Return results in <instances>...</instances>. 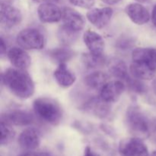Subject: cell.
Returning <instances> with one entry per match:
<instances>
[{
  "instance_id": "cell-21",
  "label": "cell",
  "mask_w": 156,
  "mask_h": 156,
  "mask_svg": "<svg viewBox=\"0 0 156 156\" xmlns=\"http://www.w3.org/2000/svg\"><path fill=\"white\" fill-rule=\"evenodd\" d=\"M48 54L50 59L61 64L69 61L74 56V52L67 47H60L50 50Z\"/></svg>"
},
{
  "instance_id": "cell-34",
  "label": "cell",
  "mask_w": 156,
  "mask_h": 156,
  "mask_svg": "<svg viewBox=\"0 0 156 156\" xmlns=\"http://www.w3.org/2000/svg\"><path fill=\"white\" fill-rule=\"evenodd\" d=\"M38 154H39V156H53L51 154L48 153V152H41V153Z\"/></svg>"
},
{
  "instance_id": "cell-2",
  "label": "cell",
  "mask_w": 156,
  "mask_h": 156,
  "mask_svg": "<svg viewBox=\"0 0 156 156\" xmlns=\"http://www.w3.org/2000/svg\"><path fill=\"white\" fill-rule=\"evenodd\" d=\"M33 108L35 115L49 124L56 126L62 120V110L54 99L38 98L34 101Z\"/></svg>"
},
{
  "instance_id": "cell-29",
  "label": "cell",
  "mask_w": 156,
  "mask_h": 156,
  "mask_svg": "<svg viewBox=\"0 0 156 156\" xmlns=\"http://www.w3.org/2000/svg\"><path fill=\"white\" fill-rule=\"evenodd\" d=\"M7 50V45H6L5 42V40L3 39V37H1V54L4 55V53L6 52Z\"/></svg>"
},
{
  "instance_id": "cell-6",
  "label": "cell",
  "mask_w": 156,
  "mask_h": 156,
  "mask_svg": "<svg viewBox=\"0 0 156 156\" xmlns=\"http://www.w3.org/2000/svg\"><path fill=\"white\" fill-rule=\"evenodd\" d=\"M22 21L21 11L15 6L7 3H1L0 9V22L2 27L11 29L19 25Z\"/></svg>"
},
{
  "instance_id": "cell-22",
  "label": "cell",
  "mask_w": 156,
  "mask_h": 156,
  "mask_svg": "<svg viewBox=\"0 0 156 156\" xmlns=\"http://www.w3.org/2000/svg\"><path fill=\"white\" fill-rule=\"evenodd\" d=\"M79 35V32L71 30L64 25L61 26L57 32V37L59 42L65 47L74 44L77 41Z\"/></svg>"
},
{
  "instance_id": "cell-31",
  "label": "cell",
  "mask_w": 156,
  "mask_h": 156,
  "mask_svg": "<svg viewBox=\"0 0 156 156\" xmlns=\"http://www.w3.org/2000/svg\"><path fill=\"white\" fill-rule=\"evenodd\" d=\"M152 23H153L154 26L156 27V5L153 7V9H152Z\"/></svg>"
},
{
  "instance_id": "cell-36",
  "label": "cell",
  "mask_w": 156,
  "mask_h": 156,
  "mask_svg": "<svg viewBox=\"0 0 156 156\" xmlns=\"http://www.w3.org/2000/svg\"><path fill=\"white\" fill-rule=\"evenodd\" d=\"M136 2H138L140 3H146V2H149L150 0H136Z\"/></svg>"
},
{
  "instance_id": "cell-25",
  "label": "cell",
  "mask_w": 156,
  "mask_h": 156,
  "mask_svg": "<svg viewBox=\"0 0 156 156\" xmlns=\"http://www.w3.org/2000/svg\"><path fill=\"white\" fill-rule=\"evenodd\" d=\"M1 146H6L15 136V132L12 125L1 120Z\"/></svg>"
},
{
  "instance_id": "cell-7",
  "label": "cell",
  "mask_w": 156,
  "mask_h": 156,
  "mask_svg": "<svg viewBox=\"0 0 156 156\" xmlns=\"http://www.w3.org/2000/svg\"><path fill=\"white\" fill-rule=\"evenodd\" d=\"M126 85L120 80L110 81L100 91V98L108 104L115 103L120 99L124 91Z\"/></svg>"
},
{
  "instance_id": "cell-32",
  "label": "cell",
  "mask_w": 156,
  "mask_h": 156,
  "mask_svg": "<svg viewBox=\"0 0 156 156\" xmlns=\"http://www.w3.org/2000/svg\"><path fill=\"white\" fill-rule=\"evenodd\" d=\"M34 2H39V3H54V4H56V3L59 2V0H34Z\"/></svg>"
},
{
  "instance_id": "cell-8",
  "label": "cell",
  "mask_w": 156,
  "mask_h": 156,
  "mask_svg": "<svg viewBox=\"0 0 156 156\" xmlns=\"http://www.w3.org/2000/svg\"><path fill=\"white\" fill-rule=\"evenodd\" d=\"M113 14L114 11L110 7L94 8L87 12L86 17L93 26L98 29H102L109 24Z\"/></svg>"
},
{
  "instance_id": "cell-35",
  "label": "cell",
  "mask_w": 156,
  "mask_h": 156,
  "mask_svg": "<svg viewBox=\"0 0 156 156\" xmlns=\"http://www.w3.org/2000/svg\"><path fill=\"white\" fill-rule=\"evenodd\" d=\"M12 0H1V3H7V4H11Z\"/></svg>"
},
{
  "instance_id": "cell-28",
  "label": "cell",
  "mask_w": 156,
  "mask_h": 156,
  "mask_svg": "<svg viewBox=\"0 0 156 156\" xmlns=\"http://www.w3.org/2000/svg\"><path fill=\"white\" fill-rule=\"evenodd\" d=\"M83 156H100L98 153L94 152L92 149H91V147L89 146H87L85 149L84 151V155Z\"/></svg>"
},
{
  "instance_id": "cell-27",
  "label": "cell",
  "mask_w": 156,
  "mask_h": 156,
  "mask_svg": "<svg viewBox=\"0 0 156 156\" xmlns=\"http://www.w3.org/2000/svg\"><path fill=\"white\" fill-rule=\"evenodd\" d=\"M72 5L82 9H90L93 7L95 0H68Z\"/></svg>"
},
{
  "instance_id": "cell-26",
  "label": "cell",
  "mask_w": 156,
  "mask_h": 156,
  "mask_svg": "<svg viewBox=\"0 0 156 156\" xmlns=\"http://www.w3.org/2000/svg\"><path fill=\"white\" fill-rule=\"evenodd\" d=\"M125 82L126 83V85H128L129 88H130L133 91H134V92L139 93V94H143V93L146 92V86H145L144 84L141 82V80L134 79V78L129 76V77L125 81Z\"/></svg>"
},
{
  "instance_id": "cell-24",
  "label": "cell",
  "mask_w": 156,
  "mask_h": 156,
  "mask_svg": "<svg viewBox=\"0 0 156 156\" xmlns=\"http://www.w3.org/2000/svg\"><path fill=\"white\" fill-rule=\"evenodd\" d=\"M84 63L88 68H99L102 67L107 64V59L105 56H94V55L88 53L84 54L82 57Z\"/></svg>"
},
{
  "instance_id": "cell-23",
  "label": "cell",
  "mask_w": 156,
  "mask_h": 156,
  "mask_svg": "<svg viewBox=\"0 0 156 156\" xmlns=\"http://www.w3.org/2000/svg\"><path fill=\"white\" fill-rule=\"evenodd\" d=\"M110 73L113 76L119 79L120 81H126L129 77L128 74L127 67L123 61H117L114 62L110 68Z\"/></svg>"
},
{
  "instance_id": "cell-17",
  "label": "cell",
  "mask_w": 156,
  "mask_h": 156,
  "mask_svg": "<svg viewBox=\"0 0 156 156\" xmlns=\"http://www.w3.org/2000/svg\"><path fill=\"white\" fill-rule=\"evenodd\" d=\"M53 77L58 85L62 88L72 86L76 80L75 74L67 67L66 63L59 64L53 72Z\"/></svg>"
},
{
  "instance_id": "cell-37",
  "label": "cell",
  "mask_w": 156,
  "mask_h": 156,
  "mask_svg": "<svg viewBox=\"0 0 156 156\" xmlns=\"http://www.w3.org/2000/svg\"><path fill=\"white\" fill-rule=\"evenodd\" d=\"M149 156H156V151H154L151 155H149Z\"/></svg>"
},
{
  "instance_id": "cell-16",
  "label": "cell",
  "mask_w": 156,
  "mask_h": 156,
  "mask_svg": "<svg viewBox=\"0 0 156 156\" xmlns=\"http://www.w3.org/2000/svg\"><path fill=\"white\" fill-rule=\"evenodd\" d=\"M133 62H141L156 71V48L139 47L132 53Z\"/></svg>"
},
{
  "instance_id": "cell-14",
  "label": "cell",
  "mask_w": 156,
  "mask_h": 156,
  "mask_svg": "<svg viewBox=\"0 0 156 156\" xmlns=\"http://www.w3.org/2000/svg\"><path fill=\"white\" fill-rule=\"evenodd\" d=\"M40 143L41 137L39 132L34 128H27L18 136V144L24 150H34L39 147Z\"/></svg>"
},
{
  "instance_id": "cell-4",
  "label": "cell",
  "mask_w": 156,
  "mask_h": 156,
  "mask_svg": "<svg viewBox=\"0 0 156 156\" xmlns=\"http://www.w3.org/2000/svg\"><path fill=\"white\" fill-rule=\"evenodd\" d=\"M16 42L24 50H41L45 46L46 39L41 30L34 27H28L18 34Z\"/></svg>"
},
{
  "instance_id": "cell-19",
  "label": "cell",
  "mask_w": 156,
  "mask_h": 156,
  "mask_svg": "<svg viewBox=\"0 0 156 156\" xmlns=\"http://www.w3.org/2000/svg\"><path fill=\"white\" fill-rule=\"evenodd\" d=\"M84 82L90 89L101 91L105 84L108 82V76L103 72L95 71L85 76Z\"/></svg>"
},
{
  "instance_id": "cell-5",
  "label": "cell",
  "mask_w": 156,
  "mask_h": 156,
  "mask_svg": "<svg viewBox=\"0 0 156 156\" xmlns=\"http://www.w3.org/2000/svg\"><path fill=\"white\" fill-rule=\"evenodd\" d=\"M121 156H149V151L142 139L137 137L124 139L119 144Z\"/></svg>"
},
{
  "instance_id": "cell-18",
  "label": "cell",
  "mask_w": 156,
  "mask_h": 156,
  "mask_svg": "<svg viewBox=\"0 0 156 156\" xmlns=\"http://www.w3.org/2000/svg\"><path fill=\"white\" fill-rule=\"evenodd\" d=\"M129 73L131 76L139 80H151L156 75V71L151 67L141 63L133 62L129 66Z\"/></svg>"
},
{
  "instance_id": "cell-3",
  "label": "cell",
  "mask_w": 156,
  "mask_h": 156,
  "mask_svg": "<svg viewBox=\"0 0 156 156\" xmlns=\"http://www.w3.org/2000/svg\"><path fill=\"white\" fill-rule=\"evenodd\" d=\"M125 121L128 131L134 137L143 139L150 134V122L144 113L137 107L132 106L128 108Z\"/></svg>"
},
{
  "instance_id": "cell-15",
  "label": "cell",
  "mask_w": 156,
  "mask_h": 156,
  "mask_svg": "<svg viewBox=\"0 0 156 156\" xmlns=\"http://www.w3.org/2000/svg\"><path fill=\"white\" fill-rule=\"evenodd\" d=\"M83 41L89 53L94 56H102L105 50V41L99 34L87 30L83 35Z\"/></svg>"
},
{
  "instance_id": "cell-13",
  "label": "cell",
  "mask_w": 156,
  "mask_h": 156,
  "mask_svg": "<svg viewBox=\"0 0 156 156\" xmlns=\"http://www.w3.org/2000/svg\"><path fill=\"white\" fill-rule=\"evenodd\" d=\"M11 63L18 69L26 70L31 63V58L25 50L20 47H12L7 52Z\"/></svg>"
},
{
  "instance_id": "cell-10",
  "label": "cell",
  "mask_w": 156,
  "mask_h": 156,
  "mask_svg": "<svg viewBox=\"0 0 156 156\" xmlns=\"http://www.w3.org/2000/svg\"><path fill=\"white\" fill-rule=\"evenodd\" d=\"M2 121L12 126H27L34 122V117L30 113L23 110H12L2 116Z\"/></svg>"
},
{
  "instance_id": "cell-1",
  "label": "cell",
  "mask_w": 156,
  "mask_h": 156,
  "mask_svg": "<svg viewBox=\"0 0 156 156\" xmlns=\"http://www.w3.org/2000/svg\"><path fill=\"white\" fill-rule=\"evenodd\" d=\"M5 86L16 97L27 99L34 93V83L25 70L8 69L2 76Z\"/></svg>"
},
{
  "instance_id": "cell-9",
  "label": "cell",
  "mask_w": 156,
  "mask_h": 156,
  "mask_svg": "<svg viewBox=\"0 0 156 156\" xmlns=\"http://www.w3.org/2000/svg\"><path fill=\"white\" fill-rule=\"evenodd\" d=\"M37 15L44 23L59 22L62 18V9L54 3H42L37 9Z\"/></svg>"
},
{
  "instance_id": "cell-11",
  "label": "cell",
  "mask_w": 156,
  "mask_h": 156,
  "mask_svg": "<svg viewBox=\"0 0 156 156\" xmlns=\"http://www.w3.org/2000/svg\"><path fill=\"white\" fill-rule=\"evenodd\" d=\"M62 25L75 31L80 32L85 27V19L79 12L69 7L62 9Z\"/></svg>"
},
{
  "instance_id": "cell-30",
  "label": "cell",
  "mask_w": 156,
  "mask_h": 156,
  "mask_svg": "<svg viewBox=\"0 0 156 156\" xmlns=\"http://www.w3.org/2000/svg\"><path fill=\"white\" fill-rule=\"evenodd\" d=\"M101 1H102L104 3H105L107 5H116L117 3H119L121 0H101Z\"/></svg>"
},
{
  "instance_id": "cell-20",
  "label": "cell",
  "mask_w": 156,
  "mask_h": 156,
  "mask_svg": "<svg viewBox=\"0 0 156 156\" xmlns=\"http://www.w3.org/2000/svg\"><path fill=\"white\" fill-rule=\"evenodd\" d=\"M84 107H85V109L98 117H106L109 113L110 108L108 106V104L102 101L100 97L99 98H93L89 99L84 105Z\"/></svg>"
},
{
  "instance_id": "cell-33",
  "label": "cell",
  "mask_w": 156,
  "mask_h": 156,
  "mask_svg": "<svg viewBox=\"0 0 156 156\" xmlns=\"http://www.w3.org/2000/svg\"><path fill=\"white\" fill-rule=\"evenodd\" d=\"M20 156H39V154L35 153V152H27L25 153L21 154Z\"/></svg>"
},
{
  "instance_id": "cell-12",
  "label": "cell",
  "mask_w": 156,
  "mask_h": 156,
  "mask_svg": "<svg viewBox=\"0 0 156 156\" xmlns=\"http://www.w3.org/2000/svg\"><path fill=\"white\" fill-rule=\"evenodd\" d=\"M125 12L129 19L138 25H143L150 20V14L145 6L140 3H131L125 8Z\"/></svg>"
}]
</instances>
